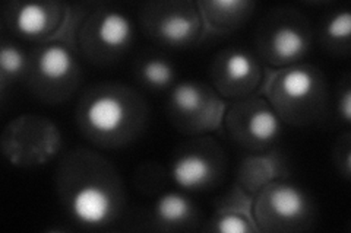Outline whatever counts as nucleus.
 <instances>
[{
    "mask_svg": "<svg viewBox=\"0 0 351 233\" xmlns=\"http://www.w3.org/2000/svg\"><path fill=\"white\" fill-rule=\"evenodd\" d=\"M72 210L84 223L97 225L104 221L112 212V200L101 188L88 185L73 197Z\"/></svg>",
    "mask_w": 351,
    "mask_h": 233,
    "instance_id": "f257e3e1",
    "label": "nucleus"
},
{
    "mask_svg": "<svg viewBox=\"0 0 351 233\" xmlns=\"http://www.w3.org/2000/svg\"><path fill=\"white\" fill-rule=\"evenodd\" d=\"M86 120L98 133H113L123 123L125 107L113 95L98 96L88 107Z\"/></svg>",
    "mask_w": 351,
    "mask_h": 233,
    "instance_id": "f03ea898",
    "label": "nucleus"
},
{
    "mask_svg": "<svg viewBox=\"0 0 351 233\" xmlns=\"http://www.w3.org/2000/svg\"><path fill=\"white\" fill-rule=\"evenodd\" d=\"M267 197L271 213L278 220H294L300 217L306 210L303 193L293 185L272 187Z\"/></svg>",
    "mask_w": 351,
    "mask_h": 233,
    "instance_id": "7ed1b4c3",
    "label": "nucleus"
},
{
    "mask_svg": "<svg viewBox=\"0 0 351 233\" xmlns=\"http://www.w3.org/2000/svg\"><path fill=\"white\" fill-rule=\"evenodd\" d=\"M211 175V166L199 154H186L173 165V178L184 188H195L205 184Z\"/></svg>",
    "mask_w": 351,
    "mask_h": 233,
    "instance_id": "20e7f679",
    "label": "nucleus"
},
{
    "mask_svg": "<svg viewBox=\"0 0 351 233\" xmlns=\"http://www.w3.org/2000/svg\"><path fill=\"white\" fill-rule=\"evenodd\" d=\"M274 55L282 61H290L300 57L306 50V40L299 29L284 25L274 32L271 40Z\"/></svg>",
    "mask_w": 351,
    "mask_h": 233,
    "instance_id": "39448f33",
    "label": "nucleus"
},
{
    "mask_svg": "<svg viewBox=\"0 0 351 233\" xmlns=\"http://www.w3.org/2000/svg\"><path fill=\"white\" fill-rule=\"evenodd\" d=\"M72 54L63 46H51L46 49L38 59L40 73L50 81L63 79L72 70Z\"/></svg>",
    "mask_w": 351,
    "mask_h": 233,
    "instance_id": "423d86ee",
    "label": "nucleus"
},
{
    "mask_svg": "<svg viewBox=\"0 0 351 233\" xmlns=\"http://www.w3.org/2000/svg\"><path fill=\"white\" fill-rule=\"evenodd\" d=\"M132 25L130 20L116 12H110L104 15L100 25H98V38L110 49L122 47L130 40Z\"/></svg>",
    "mask_w": 351,
    "mask_h": 233,
    "instance_id": "0eeeda50",
    "label": "nucleus"
},
{
    "mask_svg": "<svg viewBox=\"0 0 351 233\" xmlns=\"http://www.w3.org/2000/svg\"><path fill=\"white\" fill-rule=\"evenodd\" d=\"M315 76L304 69H293L281 74V92L291 101H302L315 90Z\"/></svg>",
    "mask_w": 351,
    "mask_h": 233,
    "instance_id": "6e6552de",
    "label": "nucleus"
},
{
    "mask_svg": "<svg viewBox=\"0 0 351 233\" xmlns=\"http://www.w3.org/2000/svg\"><path fill=\"white\" fill-rule=\"evenodd\" d=\"M196 32V22L184 14H170L161 20L160 36L170 44L189 41Z\"/></svg>",
    "mask_w": 351,
    "mask_h": 233,
    "instance_id": "1a4fd4ad",
    "label": "nucleus"
},
{
    "mask_svg": "<svg viewBox=\"0 0 351 233\" xmlns=\"http://www.w3.org/2000/svg\"><path fill=\"white\" fill-rule=\"evenodd\" d=\"M50 22V15L46 6L37 3H28L16 15V27L27 36H38L46 31Z\"/></svg>",
    "mask_w": 351,
    "mask_h": 233,
    "instance_id": "9d476101",
    "label": "nucleus"
},
{
    "mask_svg": "<svg viewBox=\"0 0 351 233\" xmlns=\"http://www.w3.org/2000/svg\"><path fill=\"white\" fill-rule=\"evenodd\" d=\"M247 130L250 133V136L256 140H261V141L272 140L280 131L278 118L272 113V111L267 108H261L256 111V113L250 115Z\"/></svg>",
    "mask_w": 351,
    "mask_h": 233,
    "instance_id": "9b49d317",
    "label": "nucleus"
},
{
    "mask_svg": "<svg viewBox=\"0 0 351 233\" xmlns=\"http://www.w3.org/2000/svg\"><path fill=\"white\" fill-rule=\"evenodd\" d=\"M157 213L161 220L174 223V221H180L188 217L191 213V204L180 194H167L162 195L157 203Z\"/></svg>",
    "mask_w": 351,
    "mask_h": 233,
    "instance_id": "f8f14e48",
    "label": "nucleus"
},
{
    "mask_svg": "<svg viewBox=\"0 0 351 233\" xmlns=\"http://www.w3.org/2000/svg\"><path fill=\"white\" fill-rule=\"evenodd\" d=\"M173 104L184 114L196 113L204 105V95L199 86L193 83H180L173 92Z\"/></svg>",
    "mask_w": 351,
    "mask_h": 233,
    "instance_id": "ddd939ff",
    "label": "nucleus"
},
{
    "mask_svg": "<svg viewBox=\"0 0 351 233\" xmlns=\"http://www.w3.org/2000/svg\"><path fill=\"white\" fill-rule=\"evenodd\" d=\"M224 69L230 81L241 83L243 81H250L254 77L255 63L247 54L236 51L227 57Z\"/></svg>",
    "mask_w": 351,
    "mask_h": 233,
    "instance_id": "4468645a",
    "label": "nucleus"
},
{
    "mask_svg": "<svg viewBox=\"0 0 351 233\" xmlns=\"http://www.w3.org/2000/svg\"><path fill=\"white\" fill-rule=\"evenodd\" d=\"M142 74L154 86H166L173 79V69L166 61L151 60L142 68Z\"/></svg>",
    "mask_w": 351,
    "mask_h": 233,
    "instance_id": "2eb2a0df",
    "label": "nucleus"
},
{
    "mask_svg": "<svg viewBox=\"0 0 351 233\" xmlns=\"http://www.w3.org/2000/svg\"><path fill=\"white\" fill-rule=\"evenodd\" d=\"M0 64H2L3 76H15L25 66V57L18 49L6 46L0 54Z\"/></svg>",
    "mask_w": 351,
    "mask_h": 233,
    "instance_id": "dca6fc26",
    "label": "nucleus"
},
{
    "mask_svg": "<svg viewBox=\"0 0 351 233\" xmlns=\"http://www.w3.org/2000/svg\"><path fill=\"white\" fill-rule=\"evenodd\" d=\"M351 31V15L350 12L337 14L328 24V34L335 40H347Z\"/></svg>",
    "mask_w": 351,
    "mask_h": 233,
    "instance_id": "f3484780",
    "label": "nucleus"
},
{
    "mask_svg": "<svg viewBox=\"0 0 351 233\" xmlns=\"http://www.w3.org/2000/svg\"><path fill=\"white\" fill-rule=\"evenodd\" d=\"M218 230L228 233H243L252 230V228L243 217H240L236 213H228L218 220Z\"/></svg>",
    "mask_w": 351,
    "mask_h": 233,
    "instance_id": "a211bd4d",
    "label": "nucleus"
},
{
    "mask_svg": "<svg viewBox=\"0 0 351 233\" xmlns=\"http://www.w3.org/2000/svg\"><path fill=\"white\" fill-rule=\"evenodd\" d=\"M341 109H343V115H344L346 121H350V117H351V94H350V91H347L343 96Z\"/></svg>",
    "mask_w": 351,
    "mask_h": 233,
    "instance_id": "6ab92c4d",
    "label": "nucleus"
}]
</instances>
